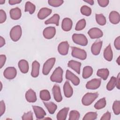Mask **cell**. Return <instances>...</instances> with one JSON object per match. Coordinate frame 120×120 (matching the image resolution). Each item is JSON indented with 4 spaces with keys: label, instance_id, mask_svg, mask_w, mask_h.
I'll use <instances>...</instances> for the list:
<instances>
[{
    "label": "cell",
    "instance_id": "cell-20",
    "mask_svg": "<svg viewBox=\"0 0 120 120\" xmlns=\"http://www.w3.org/2000/svg\"><path fill=\"white\" fill-rule=\"evenodd\" d=\"M68 66L69 68L75 71L79 75L80 74V69L81 66V62L74 60H71L68 61Z\"/></svg>",
    "mask_w": 120,
    "mask_h": 120
},
{
    "label": "cell",
    "instance_id": "cell-29",
    "mask_svg": "<svg viewBox=\"0 0 120 120\" xmlns=\"http://www.w3.org/2000/svg\"><path fill=\"white\" fill-rule=\"evenodd\" d=\"M109 75V71L107 68H101L98 70L97 75L104 80H106Z\"/></svg>",
    "mask_w": 120,
    "mask_h": 120
},
{
    "label": "cell",
    "instance_id": "cell-6",
    "mask_svg": "<svg viewBox=\"0 0 120 120\" xmlns=\"http://www.w3.org/2000/svg\"><path fill=\"white\" fill-rule=\"evenodd\" d=\"M55 61L56 59L55 58H51L45 62L42 69V73L44 75H46L50 73L55 64Z\"/></svg>",
    "mask_w": 120,
    "mask_h": 120
},
{
    "label": "cell",
    "instance_id": "cell-25",
    "mask_svg": "<svg viewBox=\"0 0 120 120\" xmlns=\"http://www.w3.org/2000/svg\"><path fill=\"white\" fill-rule=\"evenodd\" d=\"M104 57L108 61H111L113 58V52L109 44L104 51Z\"/></svg>",
    "mask_w": 120,
    "mask_h": 120
},
{
    "label": "cell",
    "instance_id": "cell-8",
    "mask_svg": "<svg viewBox=\"0 0 120 120\" xmlns=\"http://www.w3.org/2000/svg\"><path fill=\"white\" fill-rule=\"evenodd\" d=\"M101 79L98 78L93 79L88 81L86 84V88L89 90H96L101 85Z\"/></svg>",
    "mask_w": 120,
    "mask_h": 120
},
{
    "label": "cell",
    "instance_id": "cell-23",
    "mask_svg": "<svg viewBox=\"0 0 120 120\" xmlns=\"http://www.w3.org/2000/svg\"><path fill=\"white\" fill-rule=\"evenodd\" d=\"M40 64L39 63L35 60L32 63V70L31 72V75L34 78L37 77L39 74Z\"/></svg>",
    "mask_w": 120,
    "mask_h": 120
},
{
    "label": "cell",
    "instance_id": "cell-27",
    "mask_svg": "<svg viewBox=\"0 0 120 120\" xmlns=\"http://www.w3.org/2000/svg\"><path fill=\"white\" fill-rule=\"evenodd\" d=\"M60 20V15L58 14H54L51 18L45 22V24H54L56 26H59Z\"/></svg>",
    "mask_w": 120,
    "mask_h": 120
},
{
    "label": "cell",
    "instance_id": "cell-38",
    "mask_svg": "<svg viewBox=\"0 0 120 120\" xmlns=\"http://www.w3.org/2000/svg\"><path fill=\"white\" fill-rule=\"evenodd\" d=\"M80 117V113L76 110L71 111L69 115V120H78Z\"/></svg>",
    "mask_w": 120,
    "mask_h": 120
},
{
    "label": "cell",
    "instance_id": "cell-19",
    "mask_svg": "<svg viewBox=\"0 0 120 120\" xmlns=\"http://www.w3.org/2000/svg\"><path fill=\"white\" fill-rule=\"evenodd\" d=\"M52 10L51 9L43 8L39 10L38 14V17L40 20H43L48 16L52 13Z\"/></svg>",
    "mask_w": 120,
    "mask_h": 120
},
{
    "label": "cell",
    "instance_id": "cell-15",
    "mask_svg": "<svg viewBox=\"0 0 120 120\" xmlns=\"http://www.w3.org/2000/svg\"><path fill=\"white\" fill-rule=\"evenodd\" d=\"M32 107L37 119H42L46 115L45 111L41 107L36 105H32Z\"/></svg>",
    "mask_w": 120,
    "mask_h": 120
},
{
    "label": "cell",
    "instance_id": "cell-9",
    "mask_svg": "<svg viewBox=\"0 0 120 120\" xmlns=\"http://www.w3.org/2000/svg\"><path fill=\"white\" fill-rule=\"evenodd\" d=\"M88 34L91 39H96L101 38L103 35L102 31L98 28H92L88 32Z\"/></svg>",
    "mask_w": 120,
    "mask_h": 120
},
{
    "label": "cell",
    "instance_id": "cell-14",
    "mask_svg": "<svg viewBox=\"0 0 120 120\" xmlns=\"http://www.w3.org/2000/svg\"><path fill=\"white\" fill-rule=\"evenodd\" d=\"M72 25L73 22L70 18L66 17L63 19L61 22V28L64 31H70L72 28Z\"/></svg>",
    "mask_w": 120,
    "mask_h": 120
},
{
    "label": "cell",
    "instance_id": "cell-26",
    "mask_svg": "<svg viewBox=\"0 0 120 120\" xmlns=\"http://www.w3.org/2000/svg\"><path fill=\"white\" fill-rule=\"evenodd\" d=\"M69 107H64L60 110L57 114V119L58 120H65L69 111Z\"/></svg>",
    "mask_w": 120,
    "mask_h": 120
},
{
    "label": "cell",
    "instance_id": "cell-5",
    "mask_svg": "<svg viewBox=\"0 0 120 120\" xmlns=\"http://www.w3.org/2000/svg\"><path fill=\"white\" fill-rule=\"evenodd\" d=\"M73 42L76 44L86 46L88 44V39L86 36L82 34H74L72 37Z\"/></svg>",
    "mask_w": 120,
    "mask_h": 120
},
{
    "label": "cell",
    "instance_id": "cell-36",
    "mask_svg": "<svg viewBox=\"0 0 120 120\" xmlns=\"http://www.w3.org/2000/svg\"><path fill=\"white\" fill-rule=\"evenodd\" d=\"M97 113L94 112H87L83 118V120H94L97 118Z\"/></svg>",
    "mask_w": 120,
    "mask_h": 120
},
{
    "label": "cell",
    "instance_id": "cell-47",
    "mask_svg": "<svg viewBox=\"0 0 120 120\" xmlns=\"http://www.w3.org/2000/svg\"><path fill=\"white\" fill-rule=\"evenodd\" d=\"M114 45L117 50H120V36H118L115 38L114 42Z\"/></svg>",
    "mask_w": 120,
    "mask_h": 120
},
{
    "label": "cell",
    "instance_id": "cell-55",
    "mask_svg": "<svg viewBox=\"0 0 120 120\" xmlns=\"http://www.w3.org/2000/svg\"><path fill=\"white\" fill-rule=\"evenodd\" d=\"M0 84H1V90H2V84L1 82H0Z\"/></svg>",
    "mask_w": 120,
    "mask_h": 120
},
{
    "label": "cell",
    "instance_id": "cell-50",
    "mask_svg": "<svg viewBox=\"0 0 120 120\" xmlns=\"http://www.w3.org/2000/svg\"><path fill=\"white\" fill-rule=\"evenodd\" d=\"M22 2V0H9L8 3L10 5H14L15 4H19Z\"/></svg>",
    "mask_w": 120,
    "mask_h": 120
},
{
    "label": "cell",
    "instance_id": "cell-42",
    "mask_svg": "<svg viewBox=\"0 0 120 120\" xmlns=\"http://www.w3.org/2000/svg\"><path fill=\"white\" fill-rule=\"evenodd\" d=\"M23 120H32L33 118V113L31 111H29L27 113H24L22 117Z\"/></svg>",
    "mask_w": 120,
    "mask_h": 120
},
{
    "label": "cell",
    "instance_id": "cell-52",
    "mask_svg": "<svg viewBox=\"0 0 120 120\" xmlns=\"http://www.w3.org/2000/svg\"><path fill=\"white\" fill-rule=\"evenodd\" d=\"M84 1L89 4L90 5H93L94 3V1L93 0H84Z\"/></svg>",
    "mask_w": 120,
    "mask_h": 120
},
{
    "label": "cell",
    "instance_id": "cell-43",
    "mask_svg": "<svg viewBox=\"0 0 120 120\" xmlns=\"http://www.w3.org/2000/svg\"><path fill=\"white\" fill-rule=\"evenodd\" d=\"M7 19L6 13L4 10L2 9L0 10V23H2L4 22Z\"/></svg>",
    "mask_w": 120,
    "mask_h": 120
},
{
    "label": "cell",
    "instance_id": "cell-35",
    "mask_svg": "<svg viewBox=\"0 0 120 120\" xmlns=\"http://www.w3.org/2000/svg\"><path fill=\"white\" fill-rule=\"evenodd\" d=\"M116 77L114 76H112L110 81L107 83L106 85V89L108 90L111 91L116 86Z\"/></svg>",
    "mask_w": 120,
    "mask_h": 120
},
{
    "label": "cell",
    "instance_id": "cell-18",
    "mask_svg": "<svg viewBox=\"0 0 120 120\" xmlns=\"http://www.w3.org/2000/svg\"><path fill=\"white\" fill-rule=\"evenodd\" d=\"M9 14L12 19L14 20H18L22 16L21 10L18 7L12 8L9 11Z\"/></svg>",
    "mask_w": 120,
    "mask_h": 120
},
{
    "label": "cell",
    "instance_id": "cell-7",
    "mask_svg": "<svg viewBox=\"0 0 120 120\" xmlns=\"http://www.w3.org/2000/svg\"><path fill=\"white\" fill-rule=\"evenodd\" d=\"M17 75V71L15 68L9 67L6 68L3 73L4 76L7 79L12 80L15 78Z\"/></svg>",
    "mask_w": 120,
    "mask_h": 120
},
{
    "label": "cell",
    "instance_id": "cell-28",
    "mask_svg": "<svg viewBox=\"0 0 120 120\" xmlns=\"http://www.w3.org/2000/svg\"><path fill=\"white\" fill-rule=\"evenodd\" d=\"M43 104L50 114H53L57 108V105L52 102H45L44 101Z\"/></svg>",
    "mask_w": 120,
    "mask_h": 120
},
{
    "label": "cell",
    "instance_id": "cell-45",
    "mask_svg": "<svg viewBox=\"0 0 120 120\" xmlns=\"http://www.w3.org/2000/svg\"><path fill=\"white\" fill-rule=\"evenodd\" d=\"M6 56L4 54L0 55V68H1L3 66L5 65L6 61Z\"/></svg>",
    "mask_w": 120,
    "mask_h": 120
},
{
    "label": "cell",
    "instance_id": "cell-41",
    "mask_svg": "<svg viewBox=\"0 0 120 120\" xmlns=\"http://www.w3.org/2000/svg\"><path fill=\"white\" fill-rule=\"evenodd\" d=\"M64 2L62 0H49L48 3L49 5L53 7H58L61 6Z\"/></svg>",
    "mask_w": 120,
    "mask_h": 120
},
{
    "label": "cell",
    "instance_id": "cell-21",
    "mask_svg": "<svg viewBox=\"0 0 120 120\" xmlns=\"http://www.w3.org/2000/svg\"><path fill=\"white\" fill-rule=\"evenodd\" d=\"M63 92L66 98H69L73 95V90L68 81H66L64 84Z\"/></svg>",
    "mask_w": 120,
    "mask_h": 120
},
{
    "label": "cell",
    "instance_id": "cell-53",
    "mask_svg": "<svg viewBox=\"0 0 120 120\" xmlns=\"http://www.w3.org/2000/svg\"><path fill=\"white\" fill-rule=\"evenodd\" d=\"M120 56H119L118 57V58H117V59L116 60V62L118 63V64L119 65H120Z\"/></svg>",
    "mask_w": 120,
    "mask_h": 120
},
{
    "label": "cell",
    "instance_id": "cell-54",
    "mask_svg": "<svg viewBox=\"0 0 120 120\" xmlns=\"http://www.w3.org/2000/svg\"><path fill=\"white\" fill-rule=\"evenodd\" d=\"M5 2V0H0V4L1 5L4 4Z\"/></svg>",
    "mask_w": 120,
    "mask_h": 120
},
{
    "label": "cell",
    "instance_id": "cell-13",
    "mask_svg": "<svg viewBox=\"0 0 120 120\" xmlns=\"http://www.w3.org/2000/svg\"><path fill=\"white\" fill-rule=\"evenodd\" d=\"M52 92L55 100L57 102H61L62 100V97L59 86L56 84L54 85L52 87Z\"/></svg>",
    "mask_w": 120,
    "mask_h": 120
},
{
    "label": "cell",
    "instance_id": "cell-34",
    "mask_svg": "<svg viewBox=\"0 0 120 120\" xmlns=\"http://www.w3.org/2000/svg\"><path fill=\"white\" fill-rule=\"evenodd\" d=\"M96 20L97 22L100 25L103 26L106 24V20L105 16L102 14H96Z\"/></svg>",
    "mask_w": 120,
    "mask_h": 120
},
{
    "label": "cell",
    "instance_id": "cell-32",
    "mask_svg": "<svg viewBox=\"0 0 120 120\" xmlns=\"http://www.w3.org/2000/svg\"><path fill=\"white\" fill-rule=\"evenodd\" d=\"M40 98L41 100L47 101L51 99V95L49 91L47 90H43L40 91Z\"/></svg>",
    "mask_w": 120,
    "mask_h": 120
},
{
    "label": "cell",
    "instance_id": "cell-10",
    "mask_svg": "<svg viewBox=\"0 0 120 120\" xmlns=\"http://www.w3.org/2000/svg\"><path fill=\"white\" fill-rule=\"evenodd\" d=\"M56 34V29L54 27H48L45 28L43 32L44 38L47 39L53 38Z\"/></svg>",
    "mask_w": 120,
    "mask_h": 120
},
{
    "label": "cell",
    "instance_id": "cell-30",
    "mask_svg": "<svg viewBox=\"0 0 120 120\" xmlns=\"http://www.w3.org/2000/svg\"><path fill=\"white\" fill-rule=\"evenodd\" d=\"M93 74V68L89 66H85L83 68L82 76L84 79L89 78Z\"/></svg>",
    "mask_w": 120,
    "mask_h": 120
},
{
    "label": "cell",
    "instance_id": "cell-51",
    "mask_svg": "<svg viewBox=\"0 0 120 120\" xmlns=\"http://www.w3.org/2000/svg\"><path fill=\"white\" fill-rule=\"evenodd\" d=\"M6 42L5 39L1 36L0 37V47H2L5 45Z\"/></svg>",
    "mask_w": 120,
    "mask_h": 120
},
{
    "label": "cell",
    "instance_id": "cell-46",
    "mask_svg": "<svg viewBox=\"0 0 120 120\" xmlns=\"http://www.w3.org/2000/svg\"><path fill=\"white\" fill-rule=\"evenodd\" d=\"M98 2L100 7H105L108 5L109 1L108 0H98Z\"/></svg>",
    "mask_w": 120,
    "mask_h": 120
},
{
    "label": "cell",
    "instance_id": "cell-33",
    "mask_svg": "<svg viewBox=\"0 0 120 120\" xmlns=\"http://www.w3.org/2000/svg\"><path fill=\"white\" fill-rule=\"evenodd\" d=\"M106 104L105 98H103L98 100L94 105V107L97 110H100L104 108Z\"/></svg>",
    "mask_w": 120,
    "mask_h": 120
},
{
    "label": "cell",
    "instance_id": "cell-22",
    "mask_svg": "<svg viewBox=\"0 0 120 120\" xmlns=\"http://www.w3.org/2000/svg\"><path fill=\"white\" fill-rule=\"evenodd\" d=\"M109 19L110 22L113 24H116L119 23L120 21V16L119 13L115 11L111 12L109 15Z\"/></svg>",
    "mask_w": 120,
    "mask_h": 120
},
{
    "label": "cell",
    "instance_id": "cell-16",
    "mask_svg": "<svg viewBox=\"0 0 120 120\" xmlns=\"http://www.w3.org/2000/svg\"><path fill=\"white\" fill-rule=\"evenodd\" d=\"M102 44V41H96L92 44L91 47V51L93 55H98L100 53Z\"/></svg>",
    "mask_w": 120,
    "mask_h": 120
},
{
    "label": "cell",
    "instance_id": "cell-4",
    "mask_svg": "<svg viewBox=\"0 0 120 120\" xmlns=\"http://www.w3.org/2000/svg\"><path fill=\"white\" fill-rule=\"evenodd\" d=\"M71 55L73 57L81 60H84L86 59L87 53L84 50L74 46L71 47Z\"/></svg>",
    "mask_w": 120,
    "mask_h": 120
},
{
    "label": "cell",
    "instance_id": "cell-3",
    "mask_svg": "<svg viewBox=\"0 0 120 120\" xmlns=\"http://www.w3.org/2000/svg\"><path fill=\"white\" fill-rule=\"evenodd\" d=\"M63 69L60 67L57 68L50 76V80L52 82L61 83L63 80Z\"/></svg>",
    "mask_w": 120,
    "mask_h": 120
},
{
    "label": "cell",
    "instance_id": "cell-40",
    "mask_svg": "<svg viewBox=\"0 0 120 120\" xmlns=\"http://www.w3.org/2000/svg\"><path fill=\"white\" fill-rule=\"evenodd\" d=\"M112 110L115 115L120 113V102L119 100H115L112 105Z\"/></svg>",
    "mask_w": 120,
    "mask_h": 120
},
{
    "label": "cell",
    "instance_id": "cell-31",
    "mask_svg": "<svg viewBox=\"0 0 120 120\" xmlns=\"http://www.w3.org/2000/svg\"><path fill=\"white\" fill-rule=\"evenodd\" d=\"M36 10V6L32 3L27 1L25 5V12H28L30 14H33Z\"/></svg>",
    "mask_w": 120,
    "mask_h": 120
},
{
    "label": "cell",
    "instance_id": "cell-37",
    "mask_svg": "<svg viewBox=\"0 0 120 120\" xmlns=\"http://www.w3.org/2000/svg\"><path fill=\"white\" fill-rule=\"evenodd\" d=\"M81 13L82 15L89 16L91 14V9L86 5H83L81 7L80 9Z\"/></svg>",
    "mask_w": 120,
    "mask_h": 120
},
{
    "label": "cell",
    "instance_id": "cell-49",
    "mask_svg": "<svg viewBox=\"0 0 120 120\" xmlns=\"http://www.w3.org/2000/svg\"><path fill=\"white\" fill-rule=\"evenodd\" d=\"M116 88L118 89H120V73H119L118 75V76L116 78Z\"/></svg>",
    "mask_w": 120,
    "mask_h": 120
},
{
    "label": "cell",
    "instance_id": "cell-44",
    "mask_svg": "<svg viewBox=\"0 0 120 120\" xmlns=\"http://www.w3.org/2000/svg\"><path fill=\"white\" fill-rule=\"evenodd\" d=\"M6 110V105L4 101L1 100L0 102V116H1Z\"/></svg>",
    "mask_w": 120,
    "mask_h": 120
},
{
    "label": "cell",
    "instance_id": "cell-24",
    "mask_svg": "<svg viewBox=\"0 0 120 120\" xmlns=\"http://www.w3.org/2000/svg\"><path fill=\"white\" fill-rule=\"evenodd\" d=\"M18 67L21 72L23 74L28 73L29 69V65L28 61L25 60H21L18 62Z\"/></svg>",
    "mask_w": 120,
    "mask_h": 120
},
{
    "label": "cell",
    "instance_id": "cell-39",
    "mask_svg": "<svg viewBox=\"0 0 120 120\" xmlns=\"http://www.w3.org/2000/svg\"><path fill=\"white\" fill-rule=\"evenodd\" d=\"M86 24V21L84 19H82L79 20V21H78V22H77L75 25V30L77 31L81 30H83L85 27Z\"/></svg>",
    "mask_w": 120,
    "mask_h": 120
},
{
    "label": "cell",
    "instance_id": "cell-17",
    "mask_svg": "<svg viewBox=\"0 0 120 120\" xmlns=\"http://www.w3.org/2000/svg\"><path fill=\"white\" fill-rule=\"evenodd\" d=\"M25 97L26 100L30 103H34L37 99L35 92L31 89L27 91Z\"/></svg>",
    "mask_w": 120,
    "mask_h": 120
},
{
    "label": "cell",
    "instance_id": "cell-12",
    "mask_svg": "<svg viewBox=\"0 0 120 120\" xmlns=\"http://www.w3.org/2000/svg\"><path fill=\"white\" fill-rule=\"evenodd\" d=\"M69 45L67 41H63L59 44L58 46V51L62 55H66L68 52Z\"/></svg>",
    "mask_w": 120,
    "mask_h": 120
},
{
    "label": "cell",
    "instance_id": "cell-11",
    "mask_svg": "<svg viewBox=\"0 0 120 120\" xmlns=\"http://www.w3.org/2000/svg\"><path fill=\"white\" fill-rule=\"evenodd\" d=\"M66 78L67 80H70L75 86H77L80 83V79L69 70H66Z\"/></svg>",
    "mask_w": 120,
    "mask_h": 120
},
{
    "label": "cell",
    "instance_id": "cell-48",
    "mask_svg": "<svg viewBox=\"0 0 120 120\" xmlns=\"http://www.w3.org/2000/svg\"><path fill=\"white\" fill-rule=\"evenodd\" d=\"M111 113L109 111H107L104 113L100 118L101 120H110L111 119Z\"/></svg>",
    "mask_w": 120,
    "mask_h": 120
},
{
    "label": "cell",
    "instance_id": "cell-1",
    "mask_svg": "<svg viewBox=\"0 0 120 120\" xmlns=\"http://www.w3.org/2000/svg\"><path fill=\"white\" fill-rule=\"evenodd\" d=\"M98 96V92L87 93L83 96L82 99V103L85 106H89L95 100Z\"/></svg>",
    "mask_w": 120,
    "mask_h": 120
},
{
    "label": "cell",
    "instance_id": "cell-2",
    "mask_svg": "<svg viewBox=\"0 0 120 120\" xmlns=\"http://www.w3.org/2000/svg\"><path fill=\"white\" fill-rule=\"evenodd\" d=\"M22 35V30L21 27L17 25L13 27L10 30L9 35L10 38L14 42L18 41Z\"/></svg>",
    "mask_w": 120,
    "mask_h": 120
}]
</instances>
